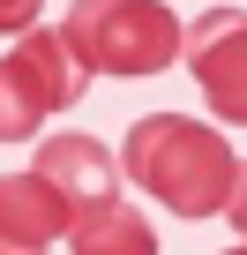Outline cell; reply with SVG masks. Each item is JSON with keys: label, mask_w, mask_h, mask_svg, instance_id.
<instances>
[{"label": "cell", "mask_w": 247, "mask_h": 255, "mask_svg": "<svg viewBox=\"0 0 247 255\" xmlns=\"http://www.w3.org/2000/svg\"><path fill=\"white\" fill-rule=\"evenodd\" d=\"M38 173L68 195L75 225H82V218H97L105 203H120V158H112L97 135H53V143L38 150Z\"/></svg>", "instance_id": "cell-5"}, {"label": "cell", "mask_w": 247, "mask_h": 255, "mask_svg": "<svg viewBox=\"0 0 247 255\" xmlns=\"http://www.w3.org/2000/svg\"><path fill=\"white\" fill-rule=\"evenodd\" d=\"M180 60L202 83L210 113L247 128V8H202L180 38Z\"/></svg>", "instance_id": "cell-4"}, {"label": "cell", "mask_w": 247, "mask_h": 255, "mask_svg": "<svg viewBox=\"0 0 247 255\" xmlns=\"http://www.w3.org/2000/svg\"><path fill=\"white\" fill-rule=\"evenodd\" d=\"M60 233H75V210H68V195H60L38 165L0 180V240L45 248V240H60Z\"/></svg>", "instance_id": "cell-6"}, {"label": "cell", "mask_w": 247, "mask_h": 255, "mask_svg": "<svg viewBox=\"0 0 247 255\" xmlns=\"http://www.w3.org/2000/svg\"><path fill=\"white\" fill-rule=\"evenodd\" d=\"M120 173H128L150 203L180 210V218H217V210L232 203L240 158H232V143L217 135L210 120H187V113H143V120L128 128Z\"/></svg>", "instance_id": "cell-1"}, {"label": "cell", "mask_w": 247, "mask_h": 255, "mask_svg": "<svg viewBox=\"0 0 247 255\" xmlns=\"http://www.w3.org/2000/svg\"><path fill=\"white\" fill-rule=\"evenodd\" d=\"M90 90V68L68 30H23V45L0 60V143H23L53 113H68Z\"/></svg>", "instance_id": "cell-3"}, {"label": "cell", "mask_w": 247, "mask_h": 255, "mask_svg": "<svg viewBox=\"0 0 247 255\" xmlns=\"http://www.w3.org/2000/svg\"><path fill=\"white\" fill-rule=\"evenodd\" d=\"M225 218H232V233L247 240V165H240V180H232V203H225Z\"/></svg>", "instance_id": "cell-9"}, {"label": "cell", "mask_w": 247, "mask_h": 255, "mask_svg": "<svg viewBox=\"0 0 247 255\" xmlns=\"http://www.w3.org/2000/svg\"><path fill=\"white\" fill-rule=\"evenodd\" d=\"M90 75H158L180 60V15L165 0H68L60 23Z\"/></svg>", "instance_id": "cell-2"}, {"label": "cell", "mask_w": 247, "mask_h": 255, "mask_svg": "<svg viewBox=\"0 0 247 255\" xmlns=\"http://www.w3.org/2000/svg\"><path fill=\"white\" fill-rule=\"evenodd\" d=\"M232 255H247V240H240V248H232Z\"/></svg>", "instance_id": "cell-11"}, {"label": "cell", "mask_w": 247, "mask_h": 255, "mask_svg": "<svg viewBox=\"0 0 247 255\" xmlns=\"http://www.w3.org/2000/svg\"><path fill=\"white\" fill-rule=\"evenodd\" d=\"M38 23V0H0V30H30Z\"/></svg>", "instance_id": "cell-8"}, {"label": "cell", "mask_w": 247, "mask_h": 255, "mask_svg": "<svg viewBox=\"0 0 247 255\" xmlns=\"http://www.w3.org/2000/svg\"><path fill=\"white\" fill-rule=\"evenodd\" d=\"M0 255H45V248H23V240H0Z\"/></svg>", "instance_id": "cell-10"}, {"label": "cell", "mask_w": 247, "mask_h": 255, "mask_svg": "<svg viewBox=\"0 0 247 255\" xmlns=\"http://www.w3.org/2000/svg\"><path fill=\"white\" fill-rule=\"evenodd\" d=\"M68 240H75L68 255H158L150 218H143V210H128V203H105V210H97V218H82Z\"/></svg>", "instance_id": "cell-7"}]
</instances>
